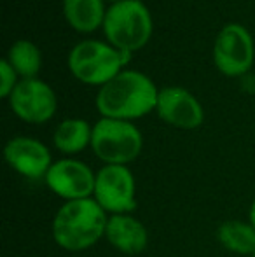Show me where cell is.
Masks as SVG:
<instances>
[{"label":"cell","instance_id":"6da1fadb","mask_svg":"<svg viewBox=\"0 0 255 257\" xmlns=\"http://www.w3.org/2000/svg\"><path fill=\"white\" fill-rule=\"evenodd\" d=\"M157 88L145 74L136 70L119 72L103 84L96 96V108L103 117L136 119L147 115L157 105Z\"/></svg>","mask_w":255,"mask_h":257},{"label":"cell","instance_id":"7a4b0ae2","mask_svg":"<svg viewBox=\"0 0 255 257\" xmlns=\"http://www.w3.org/2000/svg\"><path fill=\"white\" fill-rule=\"evenodd\" d=\"M109 213L95 198L65 201L53 219V238L68 252H81L105 238Z\"/></svg>","mask_w":255,"mask_h":257},{"label":"cell","instance_id":"3957f363","mask_svg":"<svg viewBox=\"0 0 255 257\" xmlns=\"http://www.w3.org/2000/svg\"><path fill=\"white\" fill-rule=\"evenodd\" d=\"M103 30L116 49L135 51L150 39L152 18L140 0H119L107 9Z\"/></svg>","mask_w":255,"mask_h":257},{"label":"cell","instance_id":"277c9868","mask_svg":"<svg viewBox=\"0 0 255 257\" xmlns=\"http://www.w3.org/2000/svg\"><path fill=\"white\" fill-rule=\"evenodd\" d=\"M142 147V133L133 122L102 117L93 126L91 149L105 165L128 166L140 156Z\"/></svg>","mask_w":255,"mask_h":257},{"label":"cell","instance_id":"5b68a950","mask_svg":"<svg viewBox=\"0 0 255 257\" xmlns=\"http://www.w3.org/2000/svg\"><path fill=\"white\" fill-rule=\"evenodd\" d=\"M68 67L79 81L103 86L112 81L123 67L119 49L100 41H82L68 54Z\"/></svg>","mask_w":255,"mask_h":257},{"label":"cell","instance_id":"8992f818","mask_svg":"<svg viewBox=\"0 0 255 257\" xmlns=\"http://www.w3.org/2000/svg\"><path fill=\"white\" fill-rule=\"evenodd\" d=\"M93 198L107 213H131L136 208V182L123 165H105L98 170Z\"/></svg>","mask_w":255,"mask_h":257},{"label":"cell","instance_id":"52a82bcc","mask_svg":"<svg viewBox=\"0 0 255 257\" xmlns=\"http://www.w3.org/2000/svg\"><path fill=\"white\" fill-rule=\"evenodd\" d=\"M253 56V39L243 25L229 23L218 32L213 46V60L224 75L234 77L248 72Z\"/></svg>","mask_w":255,"mask_h":257},{"label":"cell","instance_id":"ba28073f","mask_svg":"<svg viewBox=\"0 0 255 257\" xmlns=\"http://www.w3.org/2000/svg\"><path fill=\"white\" fill-rule=\"evenodd\" d=\"M9 103L18 117L34 124L49 121L58 107L53 88L37 77L18 82L9 95Z\"/></svg>","mask_w":255,"mask_h":257},{"label":"cell","instance_id":"9c48e42d","mask_svg":"<svg viewBox=\"0 0 255 257\" xmlns=\"http://www.w3.org/2000/svg\"><path fill=\"white\" fill-rule=\"evenodd\" d=\"M96 173L79 159L65 158L53 163L44 182L49 191L65 201L86 200L95 193Z\"/></svg>","mask_w":255,"mask_h":257},{"label":"cell","instance_id":"30bf717a","mask_svg":"<svg viewBox=\"0 0 255 257\" xmlns=\"http://www.w3.org/2000/svg\"><path fill=\"white\" fill-rule=\"evenodd\" d=\"M156 110L164 122L180 130L199 128L204 119L203 107L196 96L178 86L159 89Z\"/></svg>","mask_w":255,"mask_h":257},{"label":"cell","instance_id":"8fae6325","mask_svg":"<svg viewBox=\"0 0 255 257\" xmlns=\"http://www.w3.org/2000/svg\"><path fill=\"white\" fill-rule=\"evenodd\" d=\"M4 156L9 166L28 180L46 179L53 165L51 153L42 142L30 137H14L6 144Z\"/></svg>","mask_w":255,"mask_h":257},{"label":"cell","instance_id":"7c38bea8","mask_svg":"<svg viewBox=\"0 0 255 257\" xmlns=\"http://www.w3.org/2000/svg\"><path fill=\"white\" fill-rule=\"evenodd\" d=\"M105 238L116 250L124 255H138L147 248L149 233L143 222L129 213L109 215L105 227Z\"/></svg>","mask_w":255,"mask_h":257},{"label":"cell","instance_id":"4fadbf2b","mask_svg":"<svg viewBox=\"0 0 255 257\" xmlns=\"http://www.w3.org/2000/svg\"><path fill=\"white\" fill-rule=\"evenodd\" d=\"M103 0H63V14L72 28L93 32L105 20Z\"/></svg>","mask_w":255,"mask_h":257},{"label":"cell","instance_id":"5bb4252c","mask_svg":"<svg viewBox=\"0 0 255 257\" xmlns=\"http://www.w3.org/2000/svg\"><path fill=\"white\" fill-rule=\"evenodd\" d=\"M91 137L93 128L88 124V121L72 117L60 122L55 135H53V142L60 153L77 154L88 146H91Z\"/></svg>","mask_w":255,"mask_h":257},{"label":"cell","instance_id":"9a60e30c","mask_svg":"<svg viewBox=\"0 0 255 257\" xmlns=\"http://www.w3.org/2000/svg\"><path fill=\"white\" fill-rule=\"evenodd\" d=\"M217 240L224 248L238 255L255 254V229L250 222L225 220L218 226Z\"/></svg>","mask_w":255,"mask_h":257},{"label":"cell","instance_id":"2e32d148","mask_svg":"<svg viewBox=\"0 0 255 257\" xmlns=\"http://www.w3.org/2000/svg\"><path fill=\"white\" fill-rule=\"evenodd\" d=\"M7 61L13 65L16 74L23 75V79H34L42 65L41 49L34 42L21 39L11 46L9 53H7Z\"/></svg>","mask_w":255,"mask_h":257},{"label":"cell","instance_id":"e0dca14e","mask_svg":"<svg viewBox=\"0 0 255 257\" xmlns=\"http://www.w3.org/2000/svg\"><path fill=\"white\" fill-rule=\"evenodd\" d=\"M0 75H2V84H0V96H9L13 89L16 88V70L7 60L0 61Z\"/></svg>","mask_w":255,"mask_h":257},{"label":"cell","instance_id":"ac0fdd59","mask_svg":"<svg viewBox=\"0 0 255 257\" xmlns=\"http://www.w3.org/2000/svg\"><path fill=\"white\" fill-rule=\"evenodd\" d=\"M248 222L253 226V229H255V200L252 201V205H250V212H248Z\"/></svg>","mask_w":255,"mask_h":257},{"label":"cell","instance_id":"d6986e66","mask_svg":"<svg viewBox=\"0 0 255 257\" xmlns=\"http://www.w3.org/2000/svg\"><path fill=\"white\" fill-rule=\"evenodd\" d=\"M112 2H119V0H112Z\"/></svg>","mask_w":255,"mask_h":257},{"label":"cell","instance_id":"ffe728a7","mask_svg":"<svg viewBox=\"0 0 255 257\" xmlns=\"http://www.w3.org/2000/svg\"><path fill=\"white\" fill-rule=\"evenodd\" d=\"M252 257H255V254H253V255H252Z\"/></svg>","mask_w":255,"mask_h":257}]
</instances>
